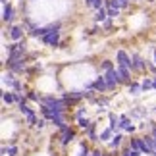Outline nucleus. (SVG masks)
Instances as JSON below:
<instances>
[{"label":"nucleus","instance_id":"nucleus-31","mask_svg":"<svg viewBox=\"0 0 156 156\" xmlns=\"http://www.w3.org/2000/svg\"><path fill=\"white\" fill-rule=\"evenodd\" d=\"M152 114H156V104H154V108H152Z\"/></svg>","mask_w":156,"mask_h":156},{"label":"nucleus","instance_id":"nucleus-25","mask_svg":"<svg viewBox=\"0 0 156 156\" xmlns=\"http://www.w3.org/2000/svg\"><path fill=\"white\" fill-rule=\"evenodd\" d=\"M129 156H145V154H143L141 151H135V148H131V151H129Z\"/></svg>","mask_w":156,"mask_h":156},{"label":"nucleus","instance_id":"nucleus-18","mask_svg":"<svg viewBox=\"0 0 156 156\" xmlns=\"http://www.w3.org/2000/svg\"><path fill=\"white\" fill-rule=\"evenodd\" d=\"M116 60H110V58H102L98 62V71H108V69H114L116 68Z\"/></svg>","mask_w":156,"mask_h":156},{"label":"nucleus","instance_id":"nucleus-9","mask_svg":"<svg viewBox=\"0 0 156 156\" xmlns=\"http://www.w3.org/2000/svg\"><path fill=\"white\" fill-rule=\"evenodd\" d=\"M93 83H94V91H97L98 94H108V85H106V79H104L102 71H97Z\"/></svg>","mask_w":156,"mask_h":156},{"label":"nucleus","instance_id":"nucleus-16","mask_svg":"<svg viewBox=\"0 0 156 156\" xmlns=\"http://www.w3.org/2000/svg\"><path fill=\"white\" fill-rule=\"evenodd\" d=\"M108 20V10L106 8H100V10H94V14H93V23H102Z\"/></svg>","mask_w":156,"mask_h":156},{"label":"nucleus","instance_id":"nucleus-17","mask_svg":"<svg viewBox=\"0 0 156 156\" xmlns=\"http://www.w3.org/2000/svg\"><path fill=\"white\" fill-rule=\"evenodd\" d=\"M25 97L29 102H33V104H41V98H43V93H39L37 89H29V91L25 93Z\"/></svg>","mask_w":156,"mask_h":156},{"label":"nucleus","instance_id":"nucleus-32","mask_svg":"<svg viewBox=\"0 0 156 156\" xmlns=\"http://www.w3.org/2000/svg\"><path fill=\"white\" fill-rule=\"evenodd\" d=\"M25 2H35V0H25Z\"/></svg>","mask_w":156,"mask_h":156},{"label":"nucleus","instance_id":"nucleus-4","mask_svg":"<svg viewBox=\"0 0 156 156\" xmlns=\"http://www.w3.org/2000/svg\"><path fill=\"white\" fill-rule=\"evenodd\" d=\"M129 54H131V58H133V62L137 64V68H139L141 75H147V73H148V62H151V60H147L141 52H137V50H131Z\"/></svg>","mask_w":156,"mask_h":156},{"label":"nucleus","instance_id":"nucleus-29","mask_svg":"<svg viewBox=\"0 0 156 156\" xmlns=\"http://www.w3.org/2000/svg\"><path fill=\"white\" fill-rule=\"evenodd\" d=\"M141 2H145V0H131V4H141Z\"/></svg>","mask_w":156,"mask_h":156},{"label":"nucleus","instance_id":"nucleus-7","mask_svg":"<svg viewBox=\"0 0 156 156\" xmlns=\"http://www.w3.org/2000/svg\"><path fill=\"white\" fill-rule=\"evenodd\" d=\"M0 81H2V89H12V91H14V85L17 81V73H14V71H10V69H2Z\"/></svg>","mask_w":156,"mask_h":156},{"label":"nucleus","instance_id":"nucleus-2","mask_svg":"<svg viewBox=\"0 0 156 156\" xmlns=\"http://www.w3.org/2000/svg\"><path fill=\"white\" fill-rule=\"evenodd\" d=\"M102 73H104V79H106V85H108V93H114L118 87H122V85H123L122 75H119V71H118V66H116L114 69L102 71Z\"/></svg>","mask_w":156,"mask_h":156},{"label":"nucleus","instance_id":"nucleus-13","mask_svg":"<svg viewBox=\"0 0 156 156\" xmlns=\"http://www.w3.org/2000/svg\"><path fill=\"white\" fill-rule=\"evenodd\" d=\"M118 71H119V75H122L123 85H127V83L133 81V71H131L127 66H118Z\"/></svg>","mask_w":156,"mask_h":156},{"label":"nucleus","instance_id":"nucleus-23","mask_svg":"<svg viewBox=\"0 0 156 156\" xmlns=\"http://www.w3.org/2000/svg\"><path fill=\"white\" fill-rule=\"evenodd\" d=\"M106 10H108V17H112V20H118L122 16V8H106Z\"/></svg>","mask_w":156,"mask_h":156},{"label":"nucleus","instance_id":"nucleus-11","mask_svg":"<svg viewBox=\"0 0 156 156\" xmlns=\"http://www.w3.org/2000/svg\"><path fill=\"white\" fill-rule=\"evenodd\" d=\"M125 93H127L129 97H139V94H143V87H141V81L133 79L131 83H127V85H125Z\"/></svg>","mask_w":156,"mask_h":156},{"label":"nucleus","instance_id":"nucleus-27","mask_svg":"<svg viewBox=\"0 0 156 156\" xmlns=\"http://www.w3.org/2000/svg\"><path fill=\"white\" fill-rule=\"evenodd\" d=\"M152 62L156 64V46H152Z\"/></svg>","mask_w":156,"mask_h":156},{"label":"nucleus","instance_id":"nucleus-3","mask_svg":"<svg viewBox=\"0 0 156 156\" xmlns=\"http://www.w3.org/2000/svg\"><path fill=\"white\" fill-rule=\"evenodd\" d=\"M60 43H62V29H56V31H50L41 37V44L48 46V48H60Z\"/></svg>","mask_w":156,"mask_h":156},{"label":"nucleus","instance_id":"nucleus-22","mask_svg":"<svg viewBox=\"0 0 156 156\" xmlns=\"http://www.w3.org/2000/svg\"><path fill=\"white\" fill-rule=\"evenodd\" d=\"M114 21H116V20H112V17H108V20H106V21L102 23V31H106V33H110L112 29L116 27V23H114Z\"/></svg>","mask_w":156,"mask_h":156},{"label":"nucleus","instance_id":"nucleus-1","mask_svg":"<svg viewBox=\"0 0 156 156\" xmlns=\"http://www.w3.org/2000/svg\"><path fill=\"white\" fill-rule=\"evenodd\" d=\"M2 37L10 39V43H17V41H23L27 37V27L23 25V23H12L8 25V29H4L2 31Z\"/></svg>","mask_w":156,"mask_h":156},{"label":"nucleus","instance_id":"nucleus-14","mask_svg":"<svg viewBox=\"0 0 156 156\" xmlns=\"http://www.w3.org/2000/svg\"><path fill=\"white\" fill-rule=\"evenodd\" d=\"M114 135H116V133H114V129H112V127H104V129L98 133V141H100V145H108Z\"/></svg>","mask_w":156,"mask_h":156},{"label":"nucleus","instance_id":"nucleus-26","mask_svg":"<svg viewBox=\"0 0 156 156\" xmlns=\"http://www.w3.org/2000/svg\"><path fill=\"white\" fill-rule=\"evenodd\" d=\"M83 2H85V8H93L94 0H83Z\"/></svg>","mask_w":156,"mask_h":156},{"label":"nucleus","instance_id":"nucleus-15","mask_svg":"<svg viewBox=\"0 0 156 156\" xmlns=\"http://www.w3.org/2000/svg\"><path fill=\"white\" fill-rule=\"evenodd\" d=\"M108 127H112L114 133H118V131H119V114L108 112Z\"/></svg>","mask_w":156,"mask_h":156},{"label":"nucleus","instance_id":"nucleus-21","mask_svg":"<svg viewBox=\"0 0 156 156\" xmlns=\"http://www.w3.org/2000/svg\"><path fill=\"white\" fill-rule=\"evenodd\" d=\"M83 116H89V108H87V104L85 106H77V110L73 112V119H79V118H83Z\"/></svg>","mask_w":156,"mask_h":156},{"label":"nucleus","instance_id":"nucleus-28","mask_svg":"<svg viewBox=\"0 0 156 156\" xmlns=\"http://www.w3.org/2000/svg\"><path fill=\"white\" fill-rule=\"evenodd\" d=\"M152 91H156V75L152 77Z\"/></svg>","mask_w":156,"mask_h":156},{"label":"nucleus","instance_id":"nucleus-8","mask_svg":"<svg viewBox=\"0 0 156 156\" xmlns=\"http://www.w3.org/2000/svg\"><path fill=\"white\" fill-rule=\"evenodd\" d=\"M97 129H98V119H93V123L89 125L85 131H83V133H85V139H89V143H91V145H97V143H100V141H98Z\"/></svg>","mask_w":156,"mask_h":156},{"label":"nucleus","instance_id":"nucleus-6","mask_svg":"<svg viewBox=\"0 0 156 156\" xmlns=\"http://www.w3.org/2000/svg\"><path fill=\"white\" fill-rule=\"evenodd\" d=\"M125 141H127L125 133H123V131H118V133L110 139V143L106 145V148H108V151H122V147L125 145Z\"/></svg>","mask_w":156,"mask_h":156},{"label":"nucleus","instance_id":"nucleus-30","mask_svg":"<svg viewBox=\"0 0 156 156\" xmlns=\"http://www.w3.org/2000/svg\"><path fill=\"white\" fill-rule=\"evenodd\" d=\"M8 2H12V0H0V4H2V6H4V4H8Z\"/></svg>","mask_w":156,"mask_h":156},{"label":"nucleus","instance_id":"nucleus-24","mask_svg":"<svg viewBox=\"0 0 156 156\" xmlns=\"http://www.w3.org/2000/svg\"><path fill=\"white\" fill-rule=\"evenodd\" d=\"M148 75H156V64L152 62V60H151V62H148Z\"/></svg>","mask_w":156,"mask_h":156},{"label":"nucleus","instance_id":"nucleus-20","mask_svg":"<svg viewBox=\"0 0 156 156\" xmlns=\"http://www.w3.org/2000/svg\"><path fill=\"white\" fill-rule=\"evenodd\" d=\"M93 123V119L89 118V116H83V118H79V119H75V125H77V129H81V131H85L89 125Z\"/></svg>","mask_w":156,"mask_h":156},{"label":"nucleus","instance_id":"nucleus-5","mask_svg":"<svg viewBox=\"0 0 156 156\" xmlns=\"http://www.w3.org/2000/svg\"><path fill=\"white\" fill-rule=\"evenodd\" d=\"M2 23H4V25H12V23H16V6L12 2L2 6Z\"/></svg>","mask_w":156,"mask_h":156},{"label":"nucleus","instance_id":"nucleus-12","mask_svg":"<svg viewBox=\"0 0 156 156\" xmlns=\"http://www.w3.org/2000/svg\"><path fill=\"white\" fill-rule=\"evenodd\" d=\"M0 98H2V106H14L16 104V93L12 89H2Z\"/></svg>","mask_w":156,"mask_h":156},{"label":"nucleus","instance_id":"nucleus-10","mask_svg":"<svg viewBox=\"0 0 156 156\" xmlns=\"http://www.w3.org/2000/svg\"><path fill=\"white\" fill-rule=\"evenodd\" d=\"M50 123H52L56 129L64 127V125H68V123H69V122H68V112H54V116H52V119H50Z\"/></svg>","mask_w":156,"mask_h":156},{"label":"nucleus","instance_id":"nucleus-19","mask_svg":"<svg viewBox=\"0 0 156 156\" xmlns=\"http://www.w3.org/2000/svg\"><path fill=\"white\" fill-rule=\"evenodd\" d=\"M141 87H143V93H148L152 91V75H143L141 77Z\"/></svg>","mask_w":156,"mask_h":156},{"label":"nucleus","instance_id":"nucleus-33","mask_svg":"<svg viewBox=\"0 0 156 156\" xmlns=\"http://www.w3.org/2000/svg\"><path fill=\"white\" fill-rule=\"evenodd\" d=\"M147 2H154V0H147Z\"/></svg>","mask_w":156,"mask_h":156}]
</instances>
